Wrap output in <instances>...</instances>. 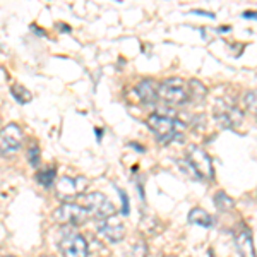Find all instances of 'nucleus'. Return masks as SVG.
Segmentation results:
<instances>
[{"instance_id":"f257e3e1","label":"nucleus","mask_w":257,"mask_h":257,"mask_svg":"<svg viewBox=\"0 0 257 257\" xmlns=\"http://www.w3.org/2000/svg\"><path fill=\"white\" fill-rule=\"evenodd\" d=\"M158 99L168 106H182L187 101H190L189 93V82H185L180 77H172L165 79L160 84L158 89Z\"/></svg>"},{"instance_id":"f03ea898","label":"nucleus","mask_w":257,"mask_h":257,"mask_svg":"<svg viewBox=\"0 0 257 257\" xmlns=\"http://www.w3.org/2000/svg\"><path fill=\"white\" fill-rule=\"evenodd\" d=\"M146 123H148V127L151 128L153 134H155L163 144L175 139L178 131H180L178 127H182V123H178L175 118L167 117V115H161V113L149 115Z\"/></svg>"},{"instance_id":"7ed1b4c3","label":"nucleus","mask_w":257,"mask_h":257,"mask_svg":"<svg viewBox=\"0 0 257 257\" xmlns=\"http://www.w3.org/2000/svg\"><path fill=\"white\" fill-rule=\"evenodd\" d=\"M82 206L89 211L91 218L101 219V221L115 216V206L101 192H91L88 196H82Z\"/></svg>"},{"instance_id":"20e7f679","label":"nucleus","mask_w":257,"mask_h":257,"mask_svg":"<svg viewBox=\"0 0 257 257\" xmlns=\"http://www.w3.org/2000/svg\"><path fill=\"white\" fill-rule=\"evenodd\" d=\"M91 216L89 211L81 204H74V202H65L59 209L53 213V219L60 225H72L81 226Z\"/></svg>"},{"instance_id":"39448f33","label":"nucleus","mask_w":257,"mask_h":257,"mask_svg":"<svg viewBox=\"0 0 257 257\" xmlns=\"http://www.w3.org/2000/svg\"><path fill=\"white\" fill-rule=\"evenodd\" d=\"M88 187V180L84 177H62L57 182L55 194L60 201L72 202L74 199L82 196V192Z\"/></svg>"},{"instance_id":"423d86ee","label":"nucleus","mask_w":257,"mask_h":257,"mask_svg":"<svg viewBox=\"0 0 257 257\" xmlns=\"http://www.w3.org/2000/svg\"><path fill=\"white\" fill-rule=\"evenodd\" d=\"M213 113H214V118L218 120L221 127L237 128L238 125H242V120H243L242 111L228 101L218 99L216 105H214V108H213Z\"/></svg>"},{"instance_id":"0eeeda50","label":"nucleus","mask_w":257,"mask_h":257,"mask_svg":"<svg viewBox=\"0 0 257 257\" xmlns=\"http://www.w3.org/2000/svg\"><path fill=\"white\" fill-rule=\"evenodd\" d=\"M187 163L199 178H213V161L204 149L192 146L187 153Z\"/></svg>"},{"instance_id":"6e6552de","label":"nucleus","mask_w":257,"mask_h":257,"mask_svg":"<svg viewBox=\"0 0 257 257\" xmlns=\"http://www.w3.org/2000/svg\"><path fill=\"white\" fill-rule=\"evenodd\" d=\"M59 250L62 257H88V242L81 235L70 233L60 240Z\"/></svg>"},{"instance_id":"1a4fd4ad","label":"nucleus","mask_w":257,"mask_h":257,"mask_svg":"<svg viewBox=\"0 0 257 257\" xmlns=\"http://www.w3.org/2000/svg\"><path fill=\"white\" fill-rule=\"evenodd\" d=\"M98 231L101 237H105L111 243H117L125 237V226H123V223L115 216H111L108 219H103L101 225L98 228Z\"/></svg>"},{"instance_id":"9d476101","label":"nucleus","mask_w":257,"mask_h":257,"mask_svg":"<svg viewBox=\"0 0 257 257\" xmlns=\"http://www.w3.org/2000/svg\"><path fill=\"white\" fill-rule=\"evenodd\" d=\"M0 139H2V153L6 155V151H12V149H18L21 146V143H23V131L16 123H7L2 128Z\"/></svg>"},{"instance_id":"9b49d317","label":"nucleus","mask_w":257,"mask_h":257,"mask_svg":"<svg viewBox=\"0 0 257 257\" xmlns=\"http://www.w3.org/2000/svg\"><path fill=\"white\" fill-rule=\"evenodd\" d=\"M235 245L240 257H255V247L252 242V235L250 230L247 226L240 225L235 231Z\"/></svg>"},{"instance_id":"f8f14e48","label":"nucleus","mask_w":257,"mask_h":257,"mask_svg":"<svg viewBox=\"0 0 257 257\" xmlns=\"http://www.w3.org/2000/svg\"><path fill=\"white\" fill-rule=\"evenodd\" d=\"M158 89L160 86L153 79H144L136 86V93L143 103H155L158 101Z\"/></svg>"},{"instance_id":"ddd939ff","label":"nucleus","mask_w":257,"mask_h":257,"mask_svg":"<svg viewBox=\"0 0 257 257\" xmlns=\"http://www.w3.org/2000/svg\"><path fill=\"white\" fill-rule=\"evenodd\" d=\"M187 219H189L190 225H196V226L209 228L211 225H213V218H211L209 214L206 213L204 209H201V208H194V209L189 213Z\"/></svg>"},{"instance_id":"4468645a","label":"nucleus","mask_w":257,"mask_h":257,"mask_svg":"<svg viewBox=\"0 0 257 257\" xmlns=\"http://www.w3.org/2000/svg\"><path fill=\"white\" fill-rule=\"evenodd\" d=\"M189 93H190V101H202L206 98V88L199 81L192 79L189 81Z\"/></svg>"},{"instance_id":"2eb2a0df","label":"nucleus","mask_w":257,"mask_h":257,"mask_svg":"<svg viewBox=\"0 0 257 257\" xmlns=\"http://www.w3.org/2000/svg\"><path fill=\"white\" fill-rule=\"evenodd\" d=\"M214 204H216V208L219 211H223V213H226V211H231L233 209V201H231V197H228L225 192H218L216 197H214Z\"/></svg>"},{"instance_id":"dca6fc26","label":"nucleus","mask_w":257,"mask_h":257,"mask_svg":"<svg viewBox=\"0 0 257 257\" xmlns=\"http://www.w3.org/2000/svg\"><path fill=\"white\" fill-rule=\"evenodd\" d=\"M11 93H12V96L18 99L19 103H28V101H31V98H33V94L30 93V91L24 88V86H19V84L12 86Z\"/></svg>"},{"instance_id":"f3484780","label":"nucleus","mask_w":257,"mask_h":257,"mask_svg":"<svg viewBox=\"0 0 257 257\" xmlns=\"http://www.w3.org/2000/svg\"><path fill=\"white\" fill-rule=\"evenodd\" d=\"M36 180L40 182L43 187H50L55 180V170L53 168H47V170H40L38 175H36Z\"/></svg>"},{"instance_id":"a211bd4d","label":"nucleus","mask_w":257,"mask_h":257,"mask_svg":"<svg viewBox=\"0 0 257 257\" xmlns=\"http://www.w3.org/2000/svg\"><path fill=\"white\" fill-rule=\"evenodd\" d=\"M243 106L248 110V111H252V113H255L257 111V89L254 91H248V93L243 96Z\"/></svg>"},{"instance_id":"6ab92c4d","label":"nucleus","mask_w":257,"mask_h":257,"mask_svg":"<svg viewBox=\"0 0 257 257\" xmlns=\"http://www.w3.org/2000/svg\"><path fill=\"white\" fill-rule=\"evenodd\" d=\"M28 160H30V163L33 167H38L40 163V149L36 144H31L30 149H28Z\"/></svg>"},{"instance_id":"aec40b11","label":"nucleus","mask_w":257,"mask_h":257,"mask_svg":"<svg viewBox=\"0 0 257 257\" xmlns=\"http://www.w3.org/2000/svg\"><path fill=\"white\" fill-rule=\"evenodd\" d=\"M146 255V245L144 243H138L136 247H132L131 257H144Z\"/></svg>"},{"instance_id":"412c9836","label":"nucleus","mask_w":257,"mask_h":257,"mask_svg":"<svg viewBox=\"0 0 257 257\" xmlns=\"http://www.w3.org/2000/svg\"><path fill=\"white\" fill-rule=\"evenodd\" d=\"M120 192V197H122V202H123V214H127L128 213V208H127V196H125V192H123V190H118Z\"/></svg>"},{"instance_id":"4be33fe9","label":"nucleus","mask_w":257,"mask_h":257,"mask_svg":"<svg viewBox=\"0 0 257 257\" xmlns=\"http://www.w3.org/2000/svg\"><path fill=\"white\" fill-rule=\"evenodd\" d=\"M243 18H255L257 19V12H245V14H243Z\"/></svg>"},{"instance_id":"5701e85b","label":"nucleus","mask_w":257,"mask_h":257,"mask_svg":"<svg viewBox=\"0 0 257 257\" xmlns=\"http://www.w3.org/2000/svg\"><path fill=\"white\" fill-rule=\"evenodd\" d=\"M43 257H53V255H43Z\"/></svg>"},{"instance_id":"b1692460","label":"nucleus","mask_w":257,"mask_h":257,"mask_svg":"<svg viewBox=\"0 0 257 257\" xmlns=\"http://www.w3.org/2000/svg\"><path fill=\"white\" fill-rule=\"evenodd\" d=\"M255 118H257V111H255Z\"/></svg>"},{"instance_id":"393cba45","label":"nucleus","mask_w":257,"mask_h":257,"mask_svg":"<svg viewBox=\"0 0 257 257\" xmlns=\"http://www.w3.org/2000/svg\"><path fill=\"white\" fill-rule=\"evenodd\" d=\"M168 257H173V255H168Z\"/></svg>"},{"instance_id":"a878e982","label":"nucleus","mask_w":257,"mask_h":257,"mask_svg":"<svg viewBox=\"0 0 257 257\" xmlns=\"http://www.w3.org/2000/svg\"><path fill=\"white\" fill-rule=\"evenodd\" d=\"M9 257H12V255H9Z\"/></svg>"}]
</instances>
